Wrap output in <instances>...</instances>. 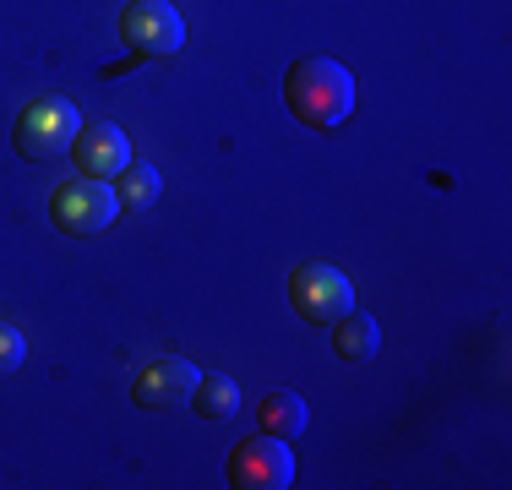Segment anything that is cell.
I'll use <instances>...</instances> for the list:
<instances>
[{"mask_svg":"<svg viewBox=\"0 0 512 490\" xmlns=\"http://www.w3.org/2000/svg\"><path fill=\"white\" fill-rule=\"evenodd\" d=\"M284 104L306 131H338L355 115V71L327 55H306L284 71Z\"/></svg>","mask_w":512,"mask_h":490,"instance_id":"cell-1","label":"cell"},{"mask_svg":"<svg viewBox=\"0 0 512 490\" xmlns=\"http://www.w3.org/2000/svg\"><path fill=\"white\" fill-rule=\"evenodd\" d=\"M115 213H120V196H115L109 180L71 175V180H60V186L50 191V224L60 229V235H71V240L104 235V229L115 224Z\"/></svg>","mask_w":512,"mask_h":490,"instance_id":"cell-2","label":"cell"},{"mask_svg":"<svg viewBox=\"0 0 512 490\" xmlns=\"http://www.w3.org/2000/svg\"><path fill=\"white\" fill-rule=\"evenodd\" d=\"M77 131H82V109L71 104V98H33L17 115L11 142H17V153L28 158V164H50V158L71 153Z\"/></svg>","mask_w":512,"mask_h":490,"instance_id":"cell-3","label":"cell"},{"mask_svg":"<svg viewBox=\"0 0 512 490\" xmlns=\"http://www.w3.org/2000/svg\"><path fill=\"white\" fill-rule=\"evenodd\" d=\"M289 305L306 327H333L338 316L355 311V284L327 262H306L289 273Z\"/></svg>","mask_w":512,"mask_h":490,"instance_id":"cell-4","label":"cell"},{"mask_svg":"<svg viewBox=\"0 0 512 490\" xmlns=\"http://www.w3.org/2000/svg\"><path fill=\"white\" fill-rule=\"evenodd\" d=\"M224 480L235 490H284L295 485V452L284 436H246L224 463Z\"/></svg>","mask_w":512,"mask_h":490,"instance_id":"cell-5","label":"cell"},{"mask_svg":"<svg viewBox=\"0 0 512 490\" xmlns=\"http://www.w3.org/2000/svg\"><path fill=\"white\" fill-rule=\"evenodd\" d=\"M120 44L131 55H148V60H164V55H180L186 49V22L169 0H131L120 11Z\"/></svg>","mask_w":512,"mask_h":490,"instance_id":"cell-6","label":"cell"},{"mask_svg":"<svg viewBox=\"0 0 512 490\" xmlns=\"http://www.w3.org/2000/svg\"><path fill=\"white\" fill-rule=\"evenodd\" d=\"M202 382V371L180 354H148V360L131 371V398L142 409H175V403L191 398V387Z\"/></svg>","mask_w":512,"mask_h":490,"instance_id":"cell-7","label":"cell"},{"mask_svg":"<svg viewBox=\"0 0 512 490\" xmlns=\"http://www.w3.org/2000/svg\"><path fill=\"white\" fill-rule=\"evenodd\" d=\"M71 158H77V175L109 180L131 164V142L120 126H82L77 142H71Z\"/></svg>","mask_w":512,"mask_h":490,"instance_id":"cell-8","label":"cell"},{"mask_svg":"<svg viewBox=\"0 0 512 490\" xmlns=\"http://www.w3.org/2000/svg\"><path fill=\"white\" fill-rule=\"evenodd\" d=\"M376 349H382V327H376L371 311H349L333 322V354L344 365H365Z\"/></svg>","mask_w":512,"mask_h":490,"instance_id":"cell-9","label":"cell"},{"mask_svg":"<svg viewBox=\"0 0 512 490\" xmlns=\"http://www.w3.org/2000/svg\"><path fill=\"white\" fill-rule=\"evenodd\" d=\"M306 425H311V409H306V398L300 392H267L262 398V431L267 436H284V441H295V436H306Z\"/></svg>","mask_w":512,"mask_h":490,"instance_id":"cell-10","label":"cell"},{"mask_svg":"<svg viewBox=\"0 0 512 490\" xmlns=\"http://www.w3.org/2000/svg\"><path fill=\"white\" fill-rule=\"evenodd\" d=\"M191 409L202 414V420H213V425H224V420H235L240 414V387L229 382V376H202L197 387H191Z\"/></svg>","mask_w":512,"mask_h":490,"instance_id":"cell-11","label":"cell"},{"mask_svg":"<svg viewBox=\"0 0 512 490\" xmlns=\"http://www.w3.org/2000/svg\"><path fill=\"white\" fill-rule=\"evenodd\" d=\"M158 191H164V180H158L153 164H137V158H131V164L120 169V186H115L120 207H131V213H148V207L158 202Z\"/></svg>","mask_w":512,"mask_h":490,"instance_id":"cell-12","label":"cell"},{"mask_svg":"<svg viewBox=\"0 0 512 490\" xmlns=\"http://www.w3.org/2000/svg\"><path fill=\"white\" fill-rule=\"evenodd\" d=\"M22 360H28V343H22L17 327H6V322H0V376H11Z\"/></svg>","mask_w":512,"mask_h":490,"instance_id":"cell-13","label":"cell"}]
</instances>
